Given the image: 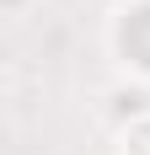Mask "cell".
Segmentation results:
<instances>
[{
    "label": "cell",
    "mask_w": 150,
    "mask_h": 155,
    "mask_svg": "<svg viewBox=\"0 0 150 155\" xmlns=\"http://www.w3.org/2000/svg\"><path fill=\"white\" fill-rule=\"evenodd\" d=\"M123 48L150 70V5H134V11H129V21H123Z\"/></svg>",
    "instance_id": "obj_1"
}]
</instances>
